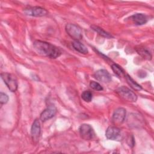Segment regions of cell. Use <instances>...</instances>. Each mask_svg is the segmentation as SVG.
Returning <instances> with one entry per match:
<instances>
[{
    "label": "cell",
    "instance_id": "cell-13",
    "mask_svg": "<svg viewBox=\"0 0 154 154\" xmlns=\"http://www.w3.org/2000/svg\"><path fill=\"white\" fill-rule=\"evenodd\" d=\"M137 52L144 60H150L152 59V54L150 51L144 47L139 46L135 48Z\"/></svg>",
    "mask_w": 154,
    "mask_h": 154
},
{
    "label": "cell",
    "instance_id": "cell-6",
    "mask_svg": "<svg viewBox=\"0 0 154 154\" xmlns=\"http://www.w3.org/2000/svg\"><path fill=\"white\" fill-rule=\"evenodd\" d=\"M24 13L26 15L34 17H42L47 15L48 11L41 7H29L24 10Z\"/></svg>",
    "mask_w": 154,
    "mask_h": 154
},
{
    "label": "cell",
    "instance_id": "cell-10",
    "mask_svg": "<svg viewBox=\"0 0 154 154\" xmlns=\"http://www.w3.org/2000/svg\"><path fill=\"white\" fill-rule=\"evenodd\" d=\"M41 133V128L39 120L38 119H35L31 128V135L32 140L34 142L38 141L39 137Z\"/></svg>",
    "mask_w": 154,
    "mask_h": 154
},
{
    "label": "cell",
    "instance_id": "cell-17",
    "mask_svg": "<svg viewBox=\"0 0 154 154\" xmlns=\"http://www.w3.org/2000/svg\"><path fill=\"white\" fill-rule=\"evenodd\" d=\"M111 69L115 75H116L118 77L120 78L122 76H125V71L119 65L117 64H112L111 65Z\"/></svg>",
    "mask_w": 154,
    "mask_h": 154
},
{
    "label": "cell",
    "instance_id": "cell-18",
    "mask_svg": "<svg viewBox=\"0 0 154 154\" xmlns=\"http://www.w3.org/2000/svg\"><path fill=\"white\" fill-rule=\"evenodd\" d=\"M81 98L87 102H90L91 101L93 98V94L89 90H85L81 94Z\"/></svg>",
    "mask_w": 154,
    "mask_h": 154
},
{
    "label": "cell",
    "instance_id": "cell-15",
    "mask_svg": "<svg viewBox=\"0 0 154 154\" xmlns=\"http://www.w3.org/2000/svg\"><path fill=\"white\" fill-rule=\"evenodd\" d=\"M125 77L126 78V82L128 84V85L134 90L136 91H140L142 89V87L138 84L137 82H136L132 78L131 76H129L128 74H126L125 75Z\"/></svg>",
    "mask_w": 154,
    "mask_h": 154
},
{
    "label": "cell",
    "instance_id": "cell-14",
    "mask_svg": "<svg viewBox=\"0 0 154 154\" xmlns=\"http://www.w3.org/2000/svg\"><path fill=\"white\" fill-rule=\"evenodd\" d=\"M72 46L76 51L81 54H86L88 53V49L87 47L79 40H74V42L72 43Z\"/></svg>",
    "mask_w": 154,
    "mask_h": 154
},
{
    "label": "cell",
    "instance_id": "cell-19",
    "mask_svg": "<svg viewBox=\"0 0 154 154\" xmlns=\"http://www.w3.org/2000/svg\"><path fill=\"white\" fill-rule=\"evenodd\" d=\"M90 86L91 88H93L94 90L96 91H102L103 90V87H102V85L99 84L98 82L94 81H91L90 82Z\"/></svg>",
    "mask_w": 154,
    "mask_h": 154
},
{
    "label": "cell",
    "instance_id": "cell-20",
    "mask_svg": "<svg viewBox=\"0 0 154 154\" xmlns=\"http://www.w3.org/2000/svg\"><path fill=\"white\" fill-rule=\"evenodd\" d=\"M8 101V96L6 94L1 92L0 93V103L1 105L5 104Z\"/></svg>",
    "mask_w": 154,
    "mask_h": 154
},
{
    "label": "cell",
    "instance_id": "cell-8",
    "mask_svg": "<svg viewBox=\"0 0 154 154\" xmlns=\"http://www.w3.org/2000/svg\"><path fill=\"white\" fill-rule=\"evenodd\" d=\"M105 136L108 140H119L121 138V131L116 126H109L105 132Z\"/></svg>",
    "mask_w": 154,
    "mask_h": 154
},
{
    "label": "cell",
    "instance_id": "cell-5",
    "mask_svg": "<svg viewBox=\"0 0 154 154\" xmlns=\"http://www.w3.org/2000/svg\"><path fill=\"white\" fill-rule=\"evenodd\" d=\"M79 132L81 137L85 140H90L95 137L94 131L88 124L81 125L79 128Z\"/></svg>",
    "mask_w": 154,
    "mask_h": 154
},
{
    "label": "cell",
    "instance_id": "cell-11",
    "mask_svg": "<svg viewBox=\"0 0 154 154\" xmlns=\"http://www.w3.org/2000/svg\"><path fill=\"white\" fill-rule=\"evenodd\" d=\"M57 113V108L54 106H49L45 109L40 114V120L42 122H45L53 117Z\"/></svg>",
    "mask_w": 154,
    "mask_h": 154
},
{
    "label": "cell",
    "instance_id": "cell-1",
    "mask_svg": "<svg viewBox=\"0 0 154 154\" xmlns=\"http://www.w3.org/2000/svg\"><path fill=\"white\" fill-rule=\"evenodd\" d=\"M33 47L38 54L50 58H58L61 54L59 48L46 42L35 40L33 43Z\"/></svg>",
    "mask_w": 154,
    "mask_h": 154
},
{
    "label": "cell",
    "instance_id": "cell-12",
    "mask_svg": "<svg viewBox=\"0 0 154 154\" xmlns=\"http://www.w3.org/2000/svg\"><path fill=\"white\" fill-rule=\"evenodd\" d=\"M132 22L137 25H142L147 22V16L143 13H136L130 17Z\"/></svg>",
    "mask_w": 154,
    "mask_h": 154
},
{
    "label": "cell",
    "instance_id": "cell-9",
    "mask_svg": "<svg viewBox=\"0 0 154 154\" xmlns=\"http://www.w3.org/2000/svg\"><path fill=\"white\" fill-rule=\"evenodd\" d=\"M94 77L97 81L102 82H109L111 81V74L105 69L97 70L94 74Z\"/></svg>",
    "mask_w": 154,
    "mask_h": 154
},
{
    "label": "cell",
    "instance_id": "cell-3",
    "mask_svg": "<svg viewBox=\"0 0 154 154\" xmlns=\"http://www.w3.org/2000/svg\"><path fill=\"white\" fill-rule=\"evenodd\" d=\"M116 93L121 98L126 101L134 102L137 100V96L135 93L126 87L122 86L119 87L116 90Z\"/></svg>",
    "mask_w": 154,
    "mask_h": 154
},
{
    "label": "cell",
    "instance_id": "cell-7",
    "mask_svg": "<svg viewBox=\"0 0 154 154\" xmlns=\"http://www.w3.org/2000/svg\"><path fill=\"white\" fill-rule=\"evenodd\" d=\"M126 117V109L123 108H117L112 117V122L115 125H120L124 122Z\"/></svg>",
    "mask_w": 154,
    "mask_h": 154
},
{
    "label": "cell",
    "instance_id": "cell-2",
    "mask_svg": "<svg viewBox=\"0 0 154 154\" xmlns=\"http://www.w3.org/2000/svg\"><path fill=\"white\" fill-rule=\"evenodd\" d=\"M1 76L8 88L11 92H15L17 90L18 87L17 81L16 76L11 73L6 72L1 73Z\"/></svg>",
    "mask_w": 154,
    "mask_h": 154
},
{
    "label": "cell",
    "instance_id": "cell-16",
    "mask_svg": "<svg viewBox=\"0 0 154 154\" xmlns=\"http://www.w3.org/2000/svg\"><path fill=\"white\" fill-rule=\"evenodd\" d=\"M91 28L93 30H94L95 32L98 33L102 37H105L107 38H111L113 37L110 34H109L108 32H107L106 31L103 30L102 28H101L97 26L92 25V26H91Z\"/></svg>",
    "mask_w": 154,
    "mask_h": 154
},
{
    "label": "cell",
    "instance_id": "cell-4",
    "mask_svg": "<svg viewBox=\"0 0 154 154\" xmlns=\"http://www.w3.org/2000/svg\"><path fill=\"white\" fill-rule=\"evenodd\" d=\"M65 29L67 34L75 40L79 41V40H81L82 37V34L81 28L75 24H67L66 25Z\"/></svg>",
    "mask_w": 154,
    "mask_h": 154
}]
</instances>
